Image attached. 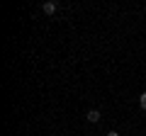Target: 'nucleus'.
<instances>
[{
	"instance_id": "obj_1",
	"label": "nucleus",
	"mask_w": 146,
	"mask_h": 136,
	"mask_svg": "<svg viewBox=\"0 0 146 136\" xmlns=\"http://www.w3.org/2000/svg\"><path fill=\"white\" fill-rule=\"evenodd\" d=\"M42 10H44V15H54V12L58 10V3L56 0H46V3L42 5Z\"/></svg>"
},
{
	"instance_id": "obj_2",
	"label": "nucleus",
	"mask_w": 146,
	"mask_h": 136,
	"mask_svg": "<svg viewBox=\"0 0 146 136\" xmlns=\"http://www.w3.org/2000/svg\"><path fill=\"white\" fill-rule=\"evenodd\" d=\"M85 119H88L90 124H98V121L102 119V114H100V110H90L88 114H85Z\"/></svg>"
},
{
	"instance_id": "obj_3",
	"label": "nucleus",
	"mask_w": 146,
	"mask_h": 136,
	"mask_svg": "<svg viewBox=\"0 0 146 136\" xmlns=\"http://www.w3.org/2000/svg\"><path fill=\"white\" fill-rule=\"evenodd\" d=\"M139 107H141V110H146V92L139 95Z\"/></svg>"
},
{
	"instance_id": "obj_4",
	"label": "nucleus",
	"mask_w": 146,
	"mask_h": 136,
	"mask_svg": "<svg viewBox=\"0 0 146 136\" xmlns=\"http://www.w3.org/2000/svg\"><path fill=\"white\" fill-rule=\"evenodd\" d=\"M105 136H119V134H117V131H107Z\"/></svg>"
}]
</instances>
